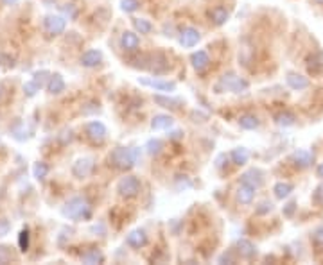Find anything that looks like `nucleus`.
I'll list each match as a JSON object with an SVG mask.
<instances>
[{"label": "nucleus", "instance_id": "obj_1", "mask_svg": "<svg viewBox=\"0 0 323 265\" xmlns=\"http://www.w3.org/2000/svg\"><path fill=\"white\" fill-rule=\"evenodd\" d=\"M140 159V149L136 147H115L110 154V165L119 170H129Z\"/></svg>", "mask_w": 323, "mask_h": 265}, {"label": "nucleus", "instance_id": "obj_2", "mask_svg": "<svg viewBox=\"0 0 323 265\" xmlns=\"http://www.w3.org/2000/svg\"><path fill=\"white\" fill-rule=\"evenodd\" d=\"M61 215L70 220H88L92 219V206L84 197H72L61 208Z\"/></svg>", "mask_w": 323, "mask_h": 265}, {"label": "nucleus", "instance_id": "obj_3", "mask_svg": "<svg viewBox=\"0 0 323 265\" xmlns=\"http://www.w3.org/2000/svg\"><path fill=\"white\" fill-rule=\"evenodd\" d=\"M248 88H250L248 81L243 79V77H239V75L234 74V72H226V74L223 75L219 81H217V84H215L214 90L217 93H223V92L243 93V92H246Z\"/></svg>", "mask_w": 323, "mask_h": 265}, {"label": "nucleus", "instance_id": "obj_4", "mask_svg": "<svg viewBox=\"0 0 323 265\" xmlns=\"http://www.w3.org/2000/svg\"><path fill=\"white\" fill-rule=\"evenodd\" d=\"M140 190H142V183L136 176H126L117 183L119 196L124 197V199H133V197H136L140 194Z\"/></svg>", "mask_w": 323, "mask_h": 265}, {"label": "nucleus", "instance_id": "obj_5", "mask_svg": "<svg viewBox=\"0 0 323 265\" xmlns=\"http://www.w3.org/2000/svg\"><path fill=\"white\" fill-rule=\"evenodd\" d=\"M84 133H86V136H88L90 142H92V144H95V145L104 144V140H106V136H108L106 126H104L101 120L88 122V124H86V127H84Z\"/></svg>", "mask_w": 323, "mask_h": 265}, {"label": "nucleus", "instance_id": "obj_6", "mask_svg": "<svg viewBox=\"0 0 323 265\" xmlns=\"http://www.w3.org/2000/svg\"><path fill=\"white\" fill-rule=\"evenodd\" d=\"M138 83L142 86H149V88L156 90V92H174L176 90V83L174 81H165L158 79V77H138Z\"/></svg>", "mask_w": 323, "mask_h": 265}, {"label": "nucleus", "instance_id": "obj_7", "mask_svg": "<svg viewBox=\"0 0 323 265\" xmlns=\"http://www.w3.org/2000/svg\"><path fill=\"white\" fill-rule=\"evenodd\" d=\"M94 158H90V156H84V158H79L77 161L72 165V176L77 177V179H84V177H88L94 170Z\"/></svg>", "mask_w": 323, "mask_h": 265}, {"label": "nucleus", "instance_id": "obj_8", "mask_svg": "<svg viewBox=\"0 0 323 265\" xmlns=\"http://www.w3.org/2000/svg\"><path fill=\"white\" fill-rule=\"evenodd\" d=\"M43 27L49 34L52 36H58V34H63L66 29V18L60 16V14H51L47 18L43 20Z\"/></svg>", "mask_w": 323, "mask_h": 265}, {"label": "nucleus", "instance_id": "obj_9", "mask_svg": "<svg viewBox=\"0 0 323 265\" xmlns=\"http://www.w3.org/2000/svg\"><path fill=\"white\" fill-rule=\"evenodd\" d=\"M264 176H266V174H264L260 168H250V170H246V172L241 176V183H246V185L253 186V188L257 190V188H260V186L264 185Z\"/></svg>", "mask_w": 323, "mask_h": 265}, {"label": "nucleus", "instance_id": "obj_10", "mask_svg": "<svg viewBox=\"0 0 323 265\" xmlns=\"http://www.w3.org/2000/svg\"><path fill=\"white\" fill-rule=\"evenodd\" d=\"M199 40H201V34H199V31L194 27H185L182 31V34H180V45L185 47V49L196 47Z\"/></svg>", "mask_w": 323, "mask_h": 265}, {"label": "nucleus", "instance_id": "obj_11", "mask_svg": "<svg viewBox=\"0 0 323 265\" xmlns=\"http://www.w3.org/2000/svg\"><path fill=\"white\" fill-rule=\"evenodd\" d=\"M291 161L295 163L298 168H307L313 165L314 161V154L311 153V151L307 149H298L295 151V153L291 154Z\"/></svg>", "mask_w": 323, "mask_h": 265}, {"label": "nucleus", "instance_id": "obj_12", "mask_svg": "<svg viewBox=\"0 0 323 265\" xmlns=\"http://www.w3.org/2000/svg\"><path fill=\"white\" fill-rule=\"evenodd\" d=\"M81 65L86 66V68H94V66L101 65L103 63V52L97 51V49H88L81 54Z\"/></svg>", "mask_w": 323, "mask_h": 265}, {"label": "nucleus", "instance_id": "obj_13", "mask_svg": "<svg viewBox=\"0 0 323 265\" xmlns=\"http://www.w3.org/2000/svg\"><path fill=\"white\" fill-rule=\"evenodd\" d=\"M191 63L197 74H203V72L210 66V56H208V52L206 51H197L191 56Z\"/></svg>", "mask_w": 323, "mask_h": 265}, {"label": "nucleus", "instance_id": "obj_14", "mask_svg": "<svg viewBox=\"0 0 323 265\" xmlns=\"http://www.w3.org/2000/svg\"><path fill=\"white\" fill-rule=\"evenodd\" d=\"M121 47H122V51L135 52L136 49L140 47V38H138L136 33H133V31H124L121 36Z\"/></svg>", "mask_w": 323, "mask_h": 265}, {"label": "nucleus", "instance_id": "obj_15", "mask_svg": "<svg viewBox=\"0 0 323 265\" xmlns=\"http://www.w3.org/2000/svg\"><path fill=\"white\" fill-rule=\"evenodd\" d=\"M147 63H151L147 68H151L155 74H165V72L169 70L167 57H165L164 54H160V52H156V54H153V56H147Z\"/></svg>", "mask_w": 323, "mask_h": 265}, {"label": "nucleus", "instance_id": "obj_16", "mask_svg": "<svg viewBox=\"0 0 323 265\" xmlns=\"http://www.w3.org/2000/svg\"><path fill=\"white\" fill-rule=\"evenodd\" d=\"M126 244L129 247H133V249H140V247H144L145 244H147V235H145L144 229L136 228V229H133V231L128 233Z\"/></svg>", "mask_w": 323, "mask_h": 265}, {"label": "nucleus", "instance_id": "obj_17", "mask_svg": "<svg viewBox=\"0 0 323 265\" xmlns=\"http://www.w3.org/2000/svg\"><path fill=\"white\" fill-rule=\"evenodd\" d=\"M237 253H239V256L244 258V260H252V258L257 256V247L248 238H239L237 240Z\"/></svg>", "mask_w": 323, "mask_h": 265}, {"label": "nucleus", "instance_id": "obj_18", "mask_svg": "<svg viewBox=\"0 0 323 265\" xmlns=\"http://www.w3.org/2000/svg\"><path fill=\"white\" fill-rule=\"evenodd\" d=\"M208 18H210V22L214 23V25H225L226 22H228L230 18V11L226 9V7H223V5H215V7H212L210 11H208Z\"/></svg>", "mask_w": 323, "mask_h": 265}, {"label": "nucleus", "instance_id": "obj_19", "mask_svg": "<svg viewBox=\"0 0 323 265\" xmlns=\"http://www.w3.org/2000/svg\"><path fill=\"white\" fill-rule=\"evenodd\" d=\"M174 126V118L171 115H155L151 120V129L153 131H164L171 129Z\"/></svg>", "mask_w": 323, "mask_h": 265}, {"label": "nucleus", "instance_id": "obj_20", "mask_svg": "<svg viewBox=\"0 0 323 265\" xmlns=\"http://www.w3.org/2000/svg\"><path fill=\"white\" fill-rule=\"evenodd\" d=\"M65 88L66 84H65V79L61 77V74H52L47 83V92L51 95H60V93L65 92Z\"/></svg>", "mask_w": 323, "mask_h": 265}, {"label": "nucleus", "instance_id": "obj_21", "mask_svg": "<svg viewBox=\"0 0 323 265\" xmlns=\"http://www.w3.org/2000/svg\"><path fill=\"white\" fill-rule=\"evenodd\" d=\"M287 84H289V88L293 90H298V92H302V90L309 88V79L307 77H304V75L300 74H295V72H289L286 77Z\"/></svg>", "mask_w": 323, "mask_h": 265}, {"label": "nucleus", "instance_id": "obj_22", "mask_svg": "<svg viewBox=\"0 0 323 265\" xmlns=\"http://www.w3.org/2000/svg\"><path fill=\"white\" fill-rule=\"evenodd\" d=\"M307 70H309V74L313 75H318L323 72V54L322 52H314L307 57Z\"/></svg>", "mask_w": 323, "mask_h": 265}, {"label": "nucleus", "instance_id": "obj_23", "mask_svg": "<svg viewBox=\"0 0 323 265\" xmlns=\"http://www.w3.org/2000/svg\"><path fill=\"white\" fill-rule=\"evenodd\" d=\"M255 197V188L246 183H241L239 188H237V201H239L241 205H250Z\"/></svg>", "mask_w": 323, "mask_h": 265}, {"label": "nucleus", "instance_id": "obj_24", "mask_svg": "<svg viewBox=\"0 0 323 265\" xmlns=\"http://www.w3.org/2000/svg\"><path fill=\"white\" fill-rule=\"evenodd\" d=\"M260 126V120H258L257 115H253V113H244V115L239 116V127L244 131H253L257 129Z\"/></svg>", "mask_w": 323, "mask_h": 265}, {"label": "nucleus", "instance_id": "obj_25", "mask_svg": "<svg viewBox=\"0 0 323 265\" xmlns=\"http://www.w3.org/2000/svg\"><path fill=\"white\" fill-rule=\"evenodd\" d=\"M155 103L160 107H165V109H180L183 104L182 99H173V97H165V95H155Z\"/></svg>", "mask_w": 323, "mask_h": 265}, {"label": "nucleus", "instance_id": "obj_26", "mask_svg": "<svg viewBox=\"0 0 323 265\" xmlns=\"http://www.w3.org/2000/svg\"><path fill=\"white\" fill-rule=\"evenodd\" d=\"M230 158H232L234 165L243 167V165H246L250 159V151L246 149V147H237V149H234L232 153H230Z\"/></svg>", "mask_w": 323, "mask_h": 265}, {"label": "nucleus", "instance_id": "obj_27", "mask_svg": "<svg viewBox=\"0 0 323 265\" xmlns=\"http://www.w3.org/2000/svg\"><path fill=\"white\" fill-rule=\"evenodd\" d=\"M293 190H295L293 183H287V181H278L273 186V192H275L276 199H286V197L291 196V192Z\"/></svg>", "mask_w": 323, "mask_h": 265}, {"label": "nucleus", "instance_id": "obj_28", "mask_svg": "<svg viewBox=\"0 0 323 265\" xmlns=\"http://www.w3.org/2000/svg\"><path fill=\"white\" fill-rule=\"evenodd\" d=\"M81 260H83V264H103L104 262V255L99 249H88L86 253H83L81 255Z\"/></svg>", "mask_w": 323, "mask_h": 265}, {"label": "nucleus", "instance_id": "obj_29", "mask_svg": "<svg viewBox=\"0 0 323 265\" xmlns=\"http://www.w3.org/2000/svg\"><path fill=\"white\" fill-rule=\"evenodd\" d=\"M295 120H296V116L291 111H280L275 115V124L280 127H291L295 124Z\"/></svg>", "mask_w": 323, "mask_h": 265}, {"label": "nucleus", "instance_id": "obj_30", "mask_svg": "<svg viewBox=\"0 0 323 265\" xmlns=\"http://www.w3.org/2000/svg\"><path fill=\"white\" fill-rule=\"evenodd\" d=\"M133 27H135L136 33L140 34H149L153 31V23L145 18H133Z\"/></svg>", "mask_w": 323, "mask_h": 265}, {"label": "nucleus", "instance_id": "obj_31", "mask_svg": "<svg viewBox=\"0 0 323 265\" xmlns=\"http://www.w3.org/2000/svg\"><path fill=\"white\" fill-rule=\"evenodd\" d=\"M47 174H49V165L45 161H38V163H34V167H33V176L36 177L38 181H43L45 177H47Z\"/></svg>", "mask_w": 323, "mask_h": 265}, {"label": "nucleus", "instance_id": "obj_32", "mask_svg": "<svg viewBox=\"0 0 323 265\" xmlns=\"http://www.w3.org/2000/svg\"><path fill=\"white\" fill-rule=\"evenodd\" d=\"M145 149H147V154H151V156H158L162 153V149H164V142L158 138H151L145 144Z\"/></svg>", "mask_w": 323, "mask_h": 265}, {"label": "nucleus", "instance_id": "obj_33", "mask_svg": "<svg viewBox=\"0 0 323 265\" xmlns=\"http://www.w3.org/2000/svg\"><path fill=\"white\" fill-rule=\"evenodd\" d=\"M29 246H31V235H29V229L24 228L22 231H20V235H18V247H20V251H22V253L29 251Z\"/></svg>", "mask_w": 323, "mask_h": 265}, {"label": "nucleus", "instance_id": "obj_34", "mask_svg": "<svg viewBox=\"0 0 323 265\" xmlns=\"http://www.w3.org/2000/svg\"><path fill=\"white\" fill-rule=\"evenodd\" d=\"M138 7H140L138 0H121V9L124 13H135Z\"/></svg>", "mask_w": 323, "mask_h": 265}, {"label": "nucleus", "instance_id": "obj_35", "mask_svg": "<svg viewBox=\"0 0 323 265\" xmlns=\"http://www.w3.org/2000/svg\"><path fill=\"white\" fill-rule=\"evenodd\" d=\"M51 75H52V74H49L47 70H40V72H34L33 81L38 84V86H40V88H42L43 84L49 83V79H51Z\"/></svg>", "mask_w": 323, "mask_h": 265}, {"label": "nucleus", "instance_id": "obj_36", "mask_svg": "<svg viewBox=\"0 0 323 265\" xmlns=\"http://www.w3.org/2000/svg\"><path fill=\"white\" fill-rule=\"evenodd\" d=\"M13 136L18 142H24V140H27L29 138V135H27V129H25V126L22 124V122H18L16 126L13 127Z\"/></svg>", "mask_w": 323, "mask_h": 265}, {"label": "nucleus", "instance_id": "obj_37", "mask_svg": "<svg viewBox=\"0 0 323 265\" xmlns=\"http://www.w3.org/2000/svg\"><path fill=\"white\" fill-rule=\"evenodd\" d=\"M311 242H313L314 246L323 247V224L322 226H318V228L311 233Z\"/></svg>", "mask_w": 323, "mask_h": 265}, {"label": "nucleus", "instance_id": "obj_38", "mask_svg": "<svg viewBox=\"0 0 323 265\" xmlns=\"http://www.w3.org/2000/svg\"><path fill=\"white\" fill-rule=\"evenodd\" d=\"M36 92H40V86H38L33 79L27 81V83L24 84V93L27 95V97H34V95H36Z\"/></svg>", "mask_w": 323, "mask_h": 265}, {"label": "nucleus", "instance_id": "obj_39", "mask_svg": "<svg viewBox=\"0 0 323 265\" xmlns=\"http://www.w3.org/2000/svg\"><path fill=\"white\" fill-rule=\"evenodd\" d=\"M269 212H273V203H271V201H262V203L255 208V213H257V215H266V213H269Z\"/></svg>", "mask_w": 323, "mask_h": 265}, {"label": "nucleus", "instance_id": "obj_40", "mask_svg": "<svg viewBox=\"0 0 323 265\" xmlns=\"http://www.w3.org/2000/svg\"><path fill=\"white\" fill-rule=\"evenodd\" d=\"M11 258H13V256H11L9 247H7V246H0V265L9 264Z\"/></svg>", "mask_w": 323, "mask_h": 265}, {"label": "nucleus", "instance_id": "obj_41", "mask_svg": "<svg viewBox=\"0 0 323 265\" xmlns=\"http://www.w3.org/2000/svg\"><path fill=\"white\" fill-rule=\"evenodd\" d=\"M0 65L5 66V68H13L14 66V57L11 54H4L0 52Z\"/></svg>", "mask_w": 323, "mask_h": 265}, {"label": "nucleus", "instance_id": "obj_42", "mask_svg": "<svg viewBox=\"0 0 323 265\" xmlns=\"http://www.w3.org/2000/svg\"><path fill=\"white\" fill-rule=\"evenodd\" d=\"M58 138H60V142L63 145H66V144H70L72 140H74V135H72V131L70 129H63L60 133V135H58Z\"/></svg>", "mask_w": 323, "mask_h": 265}, {"label": "nucleus", "instance_id": "obj_43", "mask_svg": "<svg viewBox=\"0 0 323 265\" xmlns=\"http://www.w3.org/2000/svg\"><path fill=\"white\" fill-rule=\"evenodd\" d=\"M72 233H74V229H72V228H63V229H61L60 237H58V244H60V246H63V244H65V238H70Z\"/></svg>", "mask_w": 323, "mask_h": 265}, {"label": "nucleus", "instance_id": "obj_44", "mask_svg": "<svg viewBox=\"0 0 323 265\" xmlns=\"http://www.w3.org/2000/svg\"><path fill=\"white\" fill-rule=\"evenodd\" d=\"M11 231V222L7 219H0V237H5Z\"/></svg>", "mask_w": 323, "mask_h": 265}, {"label": "nucleus", "instance_id": "obj_45", "mask_svg": "<svg viewBox=\"0 0 323 265\" xmlns=\"http://www.w3.org/2000/svg\"><path fill=\"white\" fill-rule=\"evenodd\" d=\"M313 199H314V203H316V205H323V183L318 186V188H316V190H314Z\"/></svg>", "mask_w": 323, "mask_h": 265}, {"label": "nucleus", "instance_id": "obj_46", "mask_svg": "<svg viewBox=\"0 0 323 265\" xmlns=\"http://www.w3.org/2000/svg\"><path fill=\"white\" fill-rule=\"evenodd\" d=\"M63 13L68 14V18H75L77 16V9H75V4H66L63 7Z\"/></svg>", "mask_w": 323, "mask_h": 265}, {"label": "nucleus", "instance_id": "obj_47", "mask_svg": "<svg viewBox=\"0 0 323 265\" xmlns=\"http://www.w3.org/2000/svg\"><path fill=\"white\" fill-rule=\"evenodd\" d=\"M295 210H296V203L295 201H291V203H287L286 205V208H284V215H286V217H293Z\"/></svg>", "mask_w": 323, "mask_h": 265}, {"label": "nucleus", "instance_id": "obj_48", "mask_svg": "<svg viewBox=\"0 0 323 265\" xmlns=\"http://www.w3.org/2000/svg\"><path fill=\"white\" fill-rule=\"evenodd\" d=\"M225 262H228V264H234L235 258L232 256V253H223V255L219 256V264H225Z\"/></svg>", "mask_w": 323, "mask_h": 265}, {"label": "nucleus", "instance_id": "obj_49", "mask_svg": "<svg viewBox=\"0 0 323 265\" xmlns=\"http://www.w3.org/2000/svg\"><path fill=\"white\" fill-rule=\"evenodd\" d=\"M316 176H318L320 179H323V163H320L318 167H316Z\"/></svg>", "mask_w": 323, "mask_h": 265}, {"label": "nucleus", "instance_id": "obj_50", "mask_svg": "<svg viewBox=\"0 0 323 265\" xmlns=\"http://www.w3.org/2000/svg\"><path fill=\"white\" fill-rule=\"evenodd\" d=\"M182 136H183L182 131H174L173 135H171V138H173V140H180V138H182Z\"/></svg>", "mask_w": 323, "mask_h": 265}, {"label": "nucleus", "instance_id": "obj_51", "mask_svg": "<svg viewBox=\"0 0 323 265\" xmlns=\"http://www.w3.org/2000/svg\"><path fill=\"white\" fill-rule=\"evenodd\" d=\"M2 2H4L5 5H14L16 2H18V0H2Z\"/></svg>", "mask_w": 323, "mask_h": 265}, {"label": "nucleus", "instance_id": "obj_52", "mask_svg": "<svg viewBox=\"0 0 323 265\" xmlns=\"http://www.w3.org/2000/svg\"><path fill=\"white\" fill-rule=\"evenodd\" d=\"M313 4H316V5H323V0H311Z\"/></svg>", "mask_w": 323, "mask_h": 265}, {"label": "nucleus", "instance_id": "obj_53", "mask_svg": "<svg viewBox=\"0 0 323 265\" xmlns=\"http://www.w3.org/2000/svg\"><path fill=\"white\" fill-rule=\"evenodd\" d=\"M2 92H4V90H2V86H0V99H2Z\"/></svg>", "mask_w": 323, "mask_h": 265}]
</instances>
